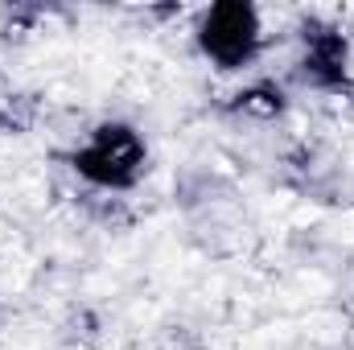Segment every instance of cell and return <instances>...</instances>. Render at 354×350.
<instances>
[{
    "instance_id": "6da1fadb",
    "label": "cell",
    "mask_w": 354,
    "mask_h": 350,
    "mask_svg": "<svg viewBox=\"0 0 354 350\" xmlns=\"http://www.w3.org/2000/svg\"><path fill=\"white\" fill-rule=\"evenodd\" d=\"M145 165H149V145L124 120L99 124L71 153V169L99 190H132L145 174Z\"/></svg>"
},
{
    "instance_id": "7a4b0ae2",
    "label": "cell",
    "mask_w": 354,
    "mask_h": 350,
    "mask_svg": "<svg viewBox=\"0 0 354 350\" xmlns=\"http://www.w3.org/2000/svg\"><path fill=\"white\" fill-rule=\"evenodd\" d=\"M264 46V25L260 12L243 0H223L210 4L198 21V50L218 66V71H243Z\"/></svg>"
},
{
    "instance_id": "3957f363",
    "label": "cell",
    "mask_w": 354,
    "mask_h": 350,
    "mask_svg": "<svg viewBox=\"0 0 354 350\" xmlns=\"http://www.w3.org/2000/svg\"><path fill=\"white\" fill-rule=\"evenodd\" d=\"M305 79L317 87H338L346 79V42L342 33H309L305 37Z\"/></svg>"
}]
</instances>
